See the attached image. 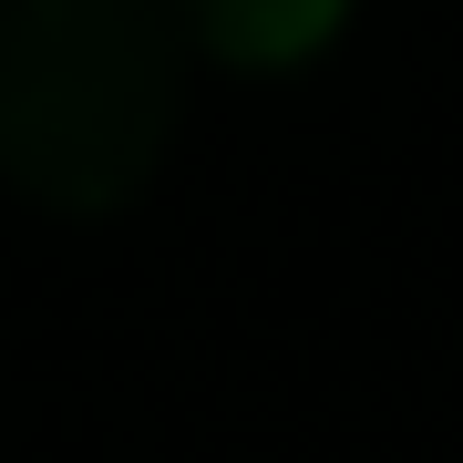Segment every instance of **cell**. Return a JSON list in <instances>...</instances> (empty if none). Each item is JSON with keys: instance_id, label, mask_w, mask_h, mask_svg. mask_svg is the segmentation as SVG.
I'll list each match as a JSON object with an SVG mask.
<instances>
[{"instance_id": "6da1fadb", "label": "cell", "mask_w": 463, "mask_h": 463, "mask_svg": "<svg viewBox=\"0 0 463 463\" xmlns=\"http://www.w3.org/2000/svg\"><path fill=\"white\" fill-rule=\"evenodd\" d=\"M185 124L175 0H0V185L42 216H114Z\"/></svg>"}, {"instance_id": "7a4b0ae2", "label": "cell", "mask_w": 463, "mask_h": 463, "mask_svg": "<svg viewBox=\"0 0 463 463\" xmlns=\"http://www.w3.org/2000/svg\"><path fill=\"white\" fill-rule=\"evenodd\" d=\"M350 0H175V32L227 72H288L340 32Z\"/></svg>"}]
</instances>
